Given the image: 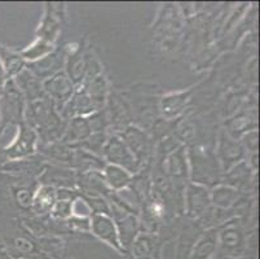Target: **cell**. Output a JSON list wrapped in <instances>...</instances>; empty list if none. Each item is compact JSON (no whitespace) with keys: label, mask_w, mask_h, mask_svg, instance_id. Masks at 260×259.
<instances>
[{"label":"cell","mask_w":260,"mask_h":259,"mask_svg":"<svg viewBox=\"0 0 260 259\" xmlns=\"http://www.w3.org/2000/svg\"><path fill=\"white\" fill-rule=\"evenodd\" d=\"M188 162L191 183L205 185L207 188L220 183L223 170L212 151L201 146L190 147L188 151Z\"/></svg>","instance_id":"1"},{"label":"cell","mask_w":260,"mask_h":259,"mask_svg":"<svg viewBox=\"0 0 260 259\" xmlns=\"http://www.w3.org/2000/svg\"><path fill=\"white\" fill-rule=\"evenodd\" d=\"M26 100L13 79L7 80L0 92V113H2V132L8 125H21L25 122Z\"/></svg>","instance_id":"2"},{"label":"cell","mask_w":260,"mask_h":259,"mask_svg":"<svg viewBox=\"0 0 260 259\" xmlns=\"http://www.w3.org/2000/svg\"><path fill=\"white\" fill-rule=\"evenodd\" d=\"M17 134L13 137L12 142L3 149L7 160L11 161H22L32 157L38 151L39 146V134L34 128L26 122H22L17 126Z\"/></svg>","instance_id":"3"},{"label":"cell","mask_w":260,"mask_h":259,"mask_svg":"<svg viewBox=\"0 0 260 259\" xmlns=\"http://www.w3.org/2000/svg\"><path fill=\"white\" fill-rule=\"evenodd\" d=\"M101 154H103V160L106 163L126 168L132 175L141 171L138 160L135 158L134 153L129 151L127 144L123 141L119 135L114 134L105 140Z\"/></svg>","instance_id":"4"},{"label":"cell","mask_w":260,"mask_h":259,"mask_svg":"<svg viewBox=\"0 0 260 259\" xmlns=\"http://www.w3.org/2000/svg\"><path fill=\"white\" fill-rule=\"evenodd\" d=\"M246 245L247 240L241 225L235 222L224 223L219 229V250L221 254L226 258H242L246 254Z\"/></svg>","instance_id":"5"},{"label":"cell","mask_w":260,"mask_h":259,"mask_svg":"<svg viewBox=\"0 0 260 259\" xmlns=\"http://www.w3.org/2000/svg\"><path fill=\"white\" fill-rule=\"evenodd\" d=\"M89 232L117 253L127 254L120 244L117 224L110 214H92L89 217Z\"/></svg>","instance_id":"6"},{"label":"cell","mask_w":260,"mask_h":259,"mask_svg":"<svg viewBox=\"0 0 260 259\" xmlns=\"http://www.w3.org/2000/svg\"><path fill=\"white\" fill-rule=\"evenodd\" d=\"M42 87L46 96L54 104L57 111H62L66 104L69 103L75 92V85L66 75L65 71H60L57 74L52 75L48 79L42 82Z\"/></svg>","instance_id":"7"},{"label":"cell","mask_w":260,"mask_h":259,"mask_svg":"<svg viewBox=\"0 0 260 259\" xmlns=\"http://www.w3.org/2000/svg\"><path fill=\"white\" fill-rule=\"evenodd\" d=\"M211 199H210V189L205 185L189 183L184 191V210L189 218L197 219L207 214Z\"/></svg>","instance_id":"8"},{"label":"cell","mask_w":260,"mask_h":259,"mask_svg":"<svg viewBox=\"0 0 260 259\" xmlns=\"http://www.w3.org/2000/svg\"><path fill=\"white\" fill-rule=\"evenodd\" d=\"M66 63V51L65 46L62 48H54L53 52L44 56L43 59L35 61V63L26 64V70L29 71L32 77L38 80L43 82L48 79L52 75L57 74L62 71V68Z\"/></svg>","instance_id":"9"},{"label":"cell","mask_w":260,"mask_h":259,"mask_svg":"<svg viewBox=\"0 0 260 259\" xmlns=\"http://www.w3.org/2000/svg\"><path fill=\"white\" fill-rule=\"evenodd\" d=\"M216 158L220 163L223 172H228L232 167H235L240 162L245 161L246 151L241 141L229 136L225 131H223L219 137L217 144Z\"/></svg>","instance_id":"10"},{"label":"cell","mask_w":260,"mask_h":259,"mask_svg":"<svg viewBox=\"0 0 260 259\" xmlns=\"http://www.w3.org/2000/svg\"><path fill=\"white\" fill-rule=\"evenodd\" d=\"M119 135L126 142L129 151L134 153L135 158L138 160L139 165L143 168L146 161L149 160L150 152H152V141L150 137L144 132L141 128L135 127V126H127Z\"/></svg>","instance_id":"11"},{"label":"cell","mask_w":260,"mask_h":259,"mask_svg":"<svg viewBox=\"0 0 260 259\" xmlns=\"http://www.w3.org/2000/svg\"><path fill=\"white\" fill-rule=\"evenodd\" d=\"M62 4H46L43 17L40 20L39 26L37 28V38L44 39L56 46L58 37L61 34V16Z\"/></svg>","instance_id":"12"},{"label":"cell","mask_w":260,"mask_h":259,"mask_svg":"<svg viewBox=\"0 0 260 259\" xmlns=\"http://www.w3.org/2000/svg\"><path fill=\"white\" fill-rule=\"evenodd\" d=\"M163 170L172 182L185 185V180L189 179L188 149L185 146L179 147L163 158Z\"/></svg>","instance_id":"13"},{"label":"cell","mask_w":260,"mask_h":259,"mask_svg":"<svg viewBox=\"0 0 260 259\" xmlns=\"http://www.w3.org/2000/svg\"><path fill=\"white\" fill-rule=\"evenodd\" d=\"M191 97V90L169 92L163 95L159 101L160 116L165 121H174L180 117L188 106Z\"/></svg>","instance_id":"14"},{"label":"cell","mask_w":260,"mask_h":259,"mask_svg":"<svg viewBox=\"0 0 260 259\" xmlns=\"http://www.w3.org/2000/svg\"><path fill=\"white\" fill-rule=\"evenodd\" d=\"M219 251V228L211 227L194 241L189 251V259H215Z\"/></svg>","instance_id":"15"},{"label":"cell","mask_w":260,"mask_h":259,"mask_svg":"<svg viewBox=\"0 0 260 259\" xmlns=\"http://www.w3.org/2000/svg\"><path fill=\"white\" fill-rule=\"evenodd\" d=\"M92 135H93V131H92L88 117H74L70 120L69 125L65 128L61 142L70 148H74L79 146L80 142L86 141Z\"/></svg>","instance_id":"16"},{"label":"cell","mask_w":260,"mask_h":259,"mask_svg":"<svg viewBox=\"0 0 260 259\" xmlns=\"http://www.w3.org/2000/svg\"><path fill=\"white\" fill-rule=\"evenodd\" d=\"M96 111L98 110L92 104L88 95L84 92V90L77 89L69 103L66 104L63 110L61 111V114L66 120H72L74 117H88Z\"/></svg>","instance_id":"17"},{"label":"cell","mask_w":260,"mask_h":259,"mask_svg":"<svg viewBox=\"0 0 260 259\" xmlns=\"http://www.w3.org/2000/svg\"><path fill=\"white\" fill-rule=\"evenodd\" d=\"M211 205L217 210H229L237 205L241 199V191L228 184H216L210 191Z\"/></svg>","instance_id":"18"},{"label":"cell","mask_w":260,"mask_h":259,"mask_svg":"<svg viewBox=\"0 0 260 259\" xmlns=\"http://www.w3.org/2000/svg\"><path fill=\"white\" fill-rule=\"evenodd\" d=\"M106 187L113 192H120L128 188L134 182V175L126 170L115 165L106 163L105 167L101 171Z\"/></svg>","instance_id":"19"},{"label":"cell","mask_w":260,"mask_h":259,"mask_svg":"<svg viewBox=\"0 0 260 259\" xmlns=\"http://www.w3.org/2000/svg\"><path fill=\"white\" fill-rule=\"evenodd\" d=\"M80 89L84 90V92L88 95L92 104H93L98 111H100L105 106V104L108 103V97L110 94H109L108 79L104 74L98 75L89 82L84 83Z\"/></svg>","instance_id":"20"},{"label":"cell","mask_w":260,"mask_h":259,"mask_svg":"<svg viewBox=\"0 0 260 259\" xmlns=\"http://www.w3.org/2000/svg\"><path fill=\"white\" fill-rule=\"evenodd\" d=\"M0 63L4 69L7 79H15L26 69V61L20 52L0 44Z\"/></svg>","instance_id":"21"},{"label":"cell","mask_w":260,"mask_h":259,"mask_svg":"<svg viewBox=\"0 0 260 259\" xmlns=\"http://www.w3.org/2000/svg\"><path fill=\"white\" fill-rule=\"evenodd\" d=\"M132 258L154 259L159 254L158 241L150 234H139L128 249Z\"/></svg>","instance_id":"22"},{"label":"cell","mask_w":260,"mask_h":259,"mask_svg":"<svg viewBox=\"0 0 260 259\" xmlns=\"http://www.w3.org/2000/svg\"><path fill=\"white\" fill-rule=\"evenodd\" d=\"M56 201H57V188L48 184H42L35 191L31 209L38 215H46L51 213Z\"/></svg>","instance_id":"23"},{"label":"cell","mask_w":260,"mask_h":259,"mask_svg":"<svg viewBox=\"0 0 260 259\" xmlns=\"http://www.w3.org/2000/svg\"><path fill=\"white\" fill-rule=\"evenodd\" d=\"M255 126H256V121L251 114H238L235 118L228 121L226 123L228 128L225 130V132L231 137L238 140L249 131L255 130Z\"/></svg>","instance_id":"24"},{"label":"cell","mask_w":260,"mask_h":259,"mask_svg":"<svg viewBox=\"0 0 260 259\" xmlns=\"http://www.w3.org/2000/svg\"><path fill=\"white\" fill-rule=\"evenodd\" d=\"M54 48H56V46L52 44V43L47 42L44 39H40V38H35L31 44H29L26 48L21 49L18 52L23 57V60L26 61V64H29L35 63V61L43 59L44 56L53 52Z\"/></svg>","instance_id":"25"},{"label":"cell","mask_w":260,"mask_h":259,"mask_svg":"<svg viewBox=\"0 0 260 259\" xmlns=\"http://www.w3.org/2000/svg\"><path fill=\"white\" fill-rule=\"evenodd\" d=\"M251 166L247 163V161H242L235 167H232L228 172H225V184L235 187L240 191L242 185H246L247 183L251 182Z\"/></svg>","instance_id":"26"},{"label":"cell","mask_w":260,"mask_h":259,"mask_svg":"<svg viewBox=\"0 0 260 259\" xmlns=\"http://www.w3.org/2000/svg\"><path fill=\"white\" fill-rule=\"evenodd\" d=\"M35 191L30 189V187H20L15 189V198L18 206L22 209H31L32 199H34Z\"/></svg>","instance_id":"27"},{"label":"cell","mask_w":260,"mask_h":259,"mask_svg":"<svg viewBox=\"0 0 260 259\" xmlns=\"http://www.w3.org/2000/svg\"><path fill=\"white\" fill-rule=\"evenodd\" d=\"M241 144H242V147L245 148V151H249L251 152V153H256L257 152V140H259V136H257V131L256 128L255 130H251V131H249L247 134L243 135L242 137H241Z\"/></svg>","instance_id":"28"},{"label":"cell","mask_w":260,"mask_h":259,"mask_svg":"<svg viewBox=\"0 0 260 259\" xmlns=\"http://www.w3.org/2000/svg\"><path fill=\"white\" fill-rule=\"evenodd\" d=\"M7 77H6V73H4V69L2 66V63H0V92L3 91L4 89V84L7 83Z\"/></svg>","instance_id":"29"},{"label":"cell","mask_w":260,"mask_h":259,"mask_svg":"<svg viewBox=\"0 0 260 259\" xmlns=\"http://www.w3.org/2000/svg\"><path fill=\"white\" fill-rule=\"evenodd\" d=\"M0 259H13L11 255H9L8 251H7L4 244H2V245H0Z\"/></svg>","instance_id":"30"},{"label":"cell","mask_w":260,"mask_h":259,"mask_svg":"<svg viewBox=\"0 0 260 259\" xmlns=\"http://www.w3.org/2000/svg\"><path fill=\"white\" fill-rule=\"evenodd\" d=\"M0 135H2V113H0Z\"/></svg>","instance_id":"31"},{"label":"cell","mask_w":260,"mask_h":259,"mask_svg":"<svg viewBox=\"0 0 260 259\" xmlns=\"http://www.w3.org/2000/svg\"><path fill=\"white\" fill-rule=\"evenodd\" d=\"M221 259H236V258H226V256H223ZM238 259H242V258H238Z\"/></svg>","instance_id":"32"}]
</instances>
